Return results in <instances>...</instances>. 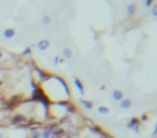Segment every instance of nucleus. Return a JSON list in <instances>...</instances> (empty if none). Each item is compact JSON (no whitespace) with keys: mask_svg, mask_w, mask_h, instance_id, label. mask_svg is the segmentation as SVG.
Returning <instances> with one entry per match:
<instances>
[{"mask_svg":"<svg viewBox=\"0 0 157 138\" xmlns=\"http://www.w3.org/2000/svg\"><path fill=\"white\" fill-rule=\"evenodd\" d=\"M153 5H154V1L153 0H145L144 1V5H145V8H147V9L152 8Z\"/></svg>","mask_w":157,"mask_h":138,"instance_id":"a211bd4d","label":"nucleus"},{"mask_svg":"<svg viewBox=\"0 0 157 138\" xmlns=\"http://www.w3.org/2000/svg\"><path fill=\"white\" fill-rule=\"evenodd\" d=\"M157 136V124L154 125V128H153V133H152V138H156Z\"/></svg>","mask_w":157,"mask_h":138,"instance_id":"412c9836","label":"nucleus"},{"mask_svg":"<svg viewBox=\"0 0 157 138\" xmlns=\"http://www.w3.org/2000/svg\"><path fill=\"white\" fill-rule=\"evenodd\" d=\"M119 107L122 109H129L133 107V102L128 98H124L119 102Z\"/></svg>","mask_w":157,"mask_h":138,"instance_id":"6e6552de","label":"nucleus"},{"mask_svg":"<svg viewBox=\"0 0 157 138\" xmlns=\"http://www.w3.org/2000/svg\"><path fill=\"white\" fill-rule=\"evenodd\" d=\"M31 53H32V49L30 46H27V48H25L23 50V52L20 53V56L22 57H29L30 55H31Z\"/></svg>","mask_w":157,"mask_h":138,"instance_id":"4468645a","label":"nucleus"},{"mask_svg":"<svg viewBox=\"0 0 157 138\" xmlns=\"http://www.w3.org/2000/svg\"><path fill=\"white\" fill-rule=\"evenodd\" d=\"M41 23L43 25H49L51 23V17L49 15H44L42 19H41Z\"/></svg>","mask_w":157,"mask_h":138,"instance_id":"dca6fc26","label":"nucleus"},{"mask_svg":"<svg viewBox=\"0 0 157 138\" xmlns=\"http://www.w3.org/2000/svg\"><path fill=\"white\" fill-rule=\"evenodd\" d=\"M11 123L12 124H23L28 123V119L22 113H15L12 118H11Z\"/></svg>","mask_w":157,"mask_h":138,"instance_id":"20e7f679","label":"nucleus"},{"mask_svg":"<svg viewBox=\"0 0 157 138\" xmlns=\"http://www.w3.org/2000/svg\"><path fill=\"white\" fill-rule=\"evenodd\" d=\"M61 63H64V59L61 58L59 55H56V56H54V58H53V64H54L55 66H57V65L61 64Z\"/></svg>","mask_w":157,"mask_h":138,"instance_id":"2eb2a0df","label":"nucleus"},{"mask_svg":"<svg viewBox=\"0 0 157 138\" xmlns=\"http://www.w3.org/2000/svg\"><path fill=\"white\" fill-rule=\"evenodd\" d=\"M0 138H5V134H3V132H0Z\"/></svg>","mask_w":157,"mask_h":138,"instance_id":"5701e85b","label":"nucleus"},{"mask_svg":"<svg viewBox=\"0 0 157 138\" xmlns=\"http://www.w3.org/2000/svg\"><path fill=\"white\" fill-rule=\"evenodd\" d=\"M112 98L115 100V102H121L122 99H124V94L122 91L119 90H114L112 92Z\"/></svg>","mask_w":157,"mask_h":138,"instance_id":"1a4fd4ad","label":"nucleus"},{"mask_svg":"<svg viewBox=\"0 0 157 138\" xmlns=\"http://www.w3.org/2000/svg\"><path fill=\"white\" fill-rule=\"evenodd\" d=\"M147 118H148V117H147V114L143 113V114H141V115H140L139 120H140V121H141V123H142V122H145V121H147Z\"/></svg>","mask_w":157,"mask_h":138,"instance_id":"aec40b11","label":"nucleus"},{"mask_svg":"<svg viewBox=\"0 0 157 138\" xmlns=\"http://www.w3.org/2000/svg\"><path fill=\"white\" fill-rule=\"evenodd\" d=\"M5 117H7V113H5V110L0 109V122H3Z\"/></svg>","mask_w":157,"mask_h":138,"instance_id":"6ab92c4d","label":"nucleus"},{"mask_svg":"<svg viewBox=\"0 0 157 138\" xmlns=\"http://www.w3.org/2000/svg\"><path fill=\"white\" fill-rule=\"evenodd\" d=\"M140 126H141V121L139 120V118L137 117H133L131 118L126 124V127L130 131H133L135 134H139L140 133Z\"/></svg>","mask_w":157,"mask_h":138,"instance_id":"7ed1b4c3","label":"nucleus"},{"mask_svg":"<svg viewBox=\"0 0 157 138\" xmlns=\"http://www.w3.org/2000/svg\"><path fill=\"white\" fill-rule=\"evenodd\" d=\"M3 57H5V53H3L2 51H0V60L3 59Z\"/></svg>","mask_w":157,"mask_h":138,"instance_id":"4be33fe9","label":"nucleus"},{"mask_svg":"<svg viewBox=\"0 0 157 138\" xmlns=\"http://www.w3.org/2000/svg\"><path fill=\"white\" fill-rule=\"evenodd\" d=\"M61 55H63V57H64V58L71 59L72 58V56H73V53H72V50L70 49V48L66 46V48H64V50H63Z\"/></svg>","mask_w":157,"mask_h":138,"instance_id":"9b49d317","label":"nucleus"},{"mask_svg":"<svg viewBox=\"0 0 157 138\" xmlns=\"http://www.w3.org/2000/svg\"><path fill=\"white\" fill-rule=\"evenodd\" d=\"M136 12H137V7H136L135 3H129V5H127V7H126V13L129 16H133V15L136 14Z\"/></svg>","mask_w":157,"mask_h":138,"instance_id":"9d476101","label":"nucleus"},{"mask_svg":"<svg viewBox=\"0 0 157 138\" xmlns=\"http://www.w3.org/2000/svg\"><path fill=\"white\" fill-rule=\"evenodd\" d=\"M34 76H36V78H34V80L39 84V85L41 83L45 82V81L51 77V74L46 72L45 70L41 69L40 67H37V66H34Z\"/></svg>","mask_w":157,"mask_h":138,"instance_id":"f03ea898","label":"nucleus"},{"mask_svg":"<svg viewBox=\"0 0 157 138\" xmlns=\"http://www.w3.org/2000/svg\"><path fill=\"white\" fill-rule=\"evenodd\" d=\"M80 105H81L84 109H86V110H92V109L94 108L93 102L87 100V99H84V98L80 99Z\"/></svg>","mask_w":157,"mask_h":138,"instance_id":"0eeeda50","label":"nucleus"},{"mask_svg":"<svg viewBox=\"0 0 157 138\" xmlns=\"http://www.w3.org/2000/svg\"><path fill=\"white\" fill-rule=\"evenodd\" d=\"M73 84L74 86L77 88V90L78 91V93L81 94V96L85 95V88H84V84L82 82V80L78 78V77H74L73 78Z\"/></svg>","mask_w":157,"mask_h":138,"instance_id":"39448f33","label":"nucleus"},{"mask_svg":"<svg viewBox=\"0 0 157 138\" xmlns=\"http://www.w3.org/2000/svg\"><path fill=\"white\" fill-rule=\"evenodd\" d=\"M15 36V30L13 28H7L3 30V37L5 39H12Z\"/></svg>","mask_w":157,"mask_h":138,"instance_id":"f8f14e48","label":"nucleus"},{"mask_svg":"<svg viewBox=\"0 0 157 138\" xmlns=\"http://www.w3.org/2000/svg\"><path fill=\"white\" fill-rule=\"evenodd\" d=\"M151 14L153 15V17H155V19L157 17V5H156V3H154V5H152V8H151Z\"/></svg>","mask_w":157,"mask_h":138,"instance_id":"f3484780","label":"nucleus"},{"mask_svg":"<svg viewBox=\"0 0 157 138\" xmlns=\"http://www.w3.org/2000/svg\"><path fill=\"white\" fill-rule=\"evenodd\" d=\"M97 111H98V113L102 114V115H106V114L110 113V109H109L107 106H103V105H100V106H98Z\"/></svg>","mask_w":157,"mask_h":138,"instance_id":"ddd939ff","label":"nucleus"},{"mask_svg":"<svg viewBox=\"0 0 157 138\" xmlns=\"http://www.w3.org/2000/svg\"><path fill=\"white\" fill-rule=\"evenodd\" d=\"M77 112V107L70 100H60V102H53L49 106V118L63 121L67 119L70 114H74Z\"/></svg>","mask_w":157,"mask_h":138,"instance_id":"f257e3e1","label":"nucleus"},{"mask_svg":"<svg viewBox=\"0 0 157 138\" xmlns=\"http://www.w3.org/2000/svg\"><path fill=\"white\" fill-rule=\"evenodd\" d=\"M36 48L39 51H41V52H44V51H46L49 48V41L45 39L40 40V41H38V43L36 44Z\"/></svg>","mask_w":157,"mask_h":138,"instance_id":"423d86ee","label":"nucleus"}]
</instances>
